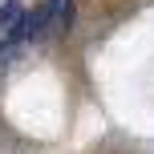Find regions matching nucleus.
<instances>
[{"instance_id":"f257e3e1","label":"nucleus","mask_w":154,"mask_h":154,"mask_svg":"<svg viewBox=\"0 0 154 154\" xmlns=\"http://www.w3.org/2000/svg\"><path fill=\"white\" fill-rule=\"evenodd\" d=\"M20 20H24V4L20 0H4V4H0V32L12 37V32L20 29Z\"/></svg>"},{"instance_id":"f03ea898","label":"nucleus","mask_w":154,"mask_h":154,"mask_svg":"<svg viewBox=\"0 0 154 154\" xmlns=\"http://www.w3.org/2000/svg\"><path fill=\"white\" fill-rule=\"evenodd\" d=\"M73 12H77V8H73V0H61V8H57V29H65V32H69V29H73Z\"/></svg>"}]
</instances>
